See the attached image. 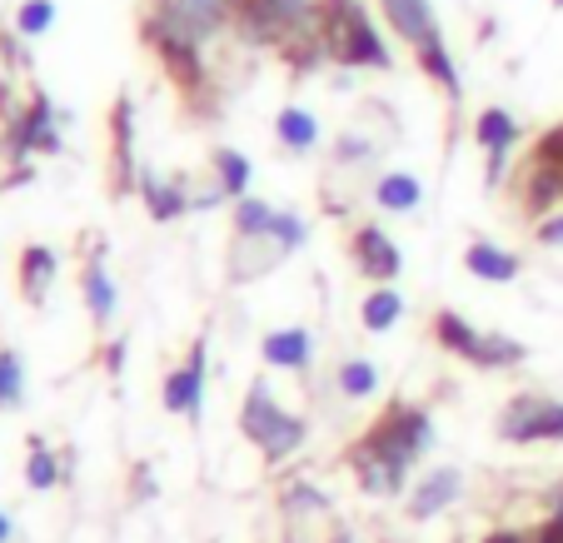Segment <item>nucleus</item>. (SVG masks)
<instances>
[{"mask_svg": "<svg viewBox=\"0 0 563 543\" xmlns=\"http://www.w3.org/2000/svg\"><path fill=\"white\" fill-rule=\"evenodd\" d=\"M464 269L474 279H484V285H514V279L523 275V259L514 255V250L494 245V240H474V245L464 250Z\"/></svg>", "mask_w": 563, "mask_h": 543, "instance_id": "17", "label": "nucleus"}, {"mask_svg": "<svg viewBox=\"0 0 563 543\" xmlns=\"http://www.w3.org/2000/svg\"><path fill=\"white\" fill-rule=\"evenodd\" d=\"M80 295H86V309H90V320H96V324L115 320L120 289H115V279H110V269L100 265V259H90V265H86V275H80Z\"/></svg>", "mask_w": 563, "mask_h": 543, "instance_id": "23", "label": "nucleus"}, {"mask_svg": "<svg viewBox=\"0 0 563 543\" xmlns=\"http://www.w3.org/2000/svg\"><path fill=\"white\" fill-rule=\"evenodd\" d=\"M434 419L424 414V409H415V405H399V409H389V414L379 419V424L364 434V444L369 448H379L384 458H394V464H405V469H415L419 458L434 448Z\"/></svg>", "mask_w": 563, "mask_h": 543, "instance_id": "5", "label": "nucleus"}, {"mask_svg": "<svg viewBox=\"0 0 563 543\" xmlns=\"http://www.w3.org/2000/svg\"><path fill=\"white\" fill-rule=\"evenodd\" d=\"M374 5H379V21L389 25V35H399V41L415 51L419 70H424L449 100L464 96L459 60L449 55V45H444V31H439V15H434V0H374Z\"/></svg>", "mask_w": 563, "mask_h": 543, "instance_id": "2", "label": "nucleus"}, {"mask_svg": "<svg viewBox=\"0 0 563 543\" xmlns=\"http://www.w3.org/2000/svg\"><path fill=\"white\" fill-rule=\"evenodd\" d=\"M334 543H344V533H334Z\"/></svg>", "mask_w": 563, "mask_h": 543, "instance_id": "37", "label": "nucleus"}, {"mask_svg": "<svg viewBox=\"0 0 563 543\" xmlns=\"http://www.w3.org/2000/svg\"><path fill=\"white\" fill-rule=\"evenodd\" d=\"M140 200H145L150 220L155 224H170L190 210V195H185V180H170V175H155V170H140Z\"/></svg>", "mask_w": 563, "mask_h": 543, "instance_id": "18", "label": "nucleus"}, {"mask_svg": "<svg viewBox=\"0 0 563 543\" xmlns=\"http://www.w3.org/2000/svg\"><path fill=\"white\" fill-rule=\"evenodd\" d=\"M399 320H405V295H399L394 285H374L360 304V324L369 334H389Z\"/></svg>", "mask_w": 563, "mask_h": 543, "instance_id": "24", "label": "nucleus"}, {"mask_svg": "<svg viewBox=\"0 0 563 543\" xmlns=\"http://www.w3.org/2000/svg\"><path fill=\"white\" fill-rule=\"evenodd\" d=\"M434 340L468 364L474 359V350H478V340H484V330H474V324H468L464 314H454V309H439L434 314Z\"/></svg>", "mask_w": 563, "mask_h": 543, "instance_id": "26", "label": "nucleus"}, {"mask_svg": "<svg viewBox=\"0 0 563 543\" xmlns=\"http://www.w3.org/2000/svg\"><path fill=\"white\" fill-rule=\"evenodd\" d=\"M25 484H31L35 494H45V489L60 484V458L45 448V439H31V454H25Z\"/></svg>", "mask_w": 563, "mask_h": 543, "instance_id": "28", "label": "nucleus"}, {"mask_svg": "<svg viewBox=\"0 0 563 543\" xmlns=\"http://www.w3.org/2000/svg\"><path fill=\"white\" fill-rule=\"evenodd\" d=\"M155 5H165L185 31L200 35V41L210 45L214 35L234 25V5H240V0H155Z\"/></svg>", "mask_w": 563, "mask_h": 543, "instance_id": "14", "label": "nucleus"}, {"mask_svg": "<svg viewBox=\"0 0 563 543\" xmlns=\"http://www.w3.org/2000/svg\"><path fill=\"white\" fill-rule=\"evenodd\" d=\"M159 399H165V409H170L175 419H190V424H200V414H205V344H195L190 359H185L180 369L165 374V389H159Z\"/></svg>", "mask_w": 563, "mask_h": 543, "instance_id": "11", "label": "nucleus"}, {"mask_svg": "<svg viewBox=\"0 0 563 543\" xmlns=\"http://www.w3.org/2000/svg\"><path fill=\"white\" fill-rule=\"evenodd\" d=\"M230 220H234V235H275V240H285L289 250H299L309 240V224L299 220L295 210H279V204L255 200V195L234 200Z\"/></svg>", "mask_w": 563, "mask_h": 543, "instance_id": "8", "label": "nucleus"}, {"mask_svg": "<svg viewBox=\"0 0 563 543\" xmlns=\"http://www.w3.org/2000/svg\"><path fill=\"white\" fill-rule=\"evenodd\" d=\"M533 245L563 250V204H559V210H549L543 220H533Z\"/></svg>", "mask_w": 563, "mask_h": 543, "instance_id": "32", "label": "nucleus"}, {"mask_svg": "<svg viewBox=\"0 0 563 543\" xmlns=\"http://www.w3.org/2000/svg\"><path fill=\"white\" fill-rule=\"evenodd\" d=\"M369 195H374V210H384V214H415L424 204V185L409 170H384Z\"/></svg>", "mask_w": 563, "mask_h": 543, "instance_id": "19", "label": "nucleus"}, {"mask_svg": "<svg viewBox=\"0 0 563 543\" xmlns=\"http://www.w3.org/2000/svg\"><path fill=\"white\" fill-rule=\"evenodd\" d=\"M11 155L15 160H25V155H55L60 149V115H55V106L45 96H31L21 106V115L11 120Z\"/></svg>", "mask_w": 563, "mask_h": 543, "instance_id": "9", "label": "nucleus"}, {"mask_svg": "<svg viewBox=\"0 0 563 543\" xmlns=\"http://www.w3.org/2000/svg\"><path fill=\"white\" fill-rule=\"evenodd\" d=\"M529 359V350H523L514 334H499V330H484V340H478L474 350V369H519V364Z\"/></svg>", "mask_w": 563, "mask_h": 543, "instance_id": "25", "label": "nucleus"}, {"mask_svg": "<svg viewBox=\"0 0 563 543\" xmlns=\"http://www.w3.org/2000/svg\"><path fill=\"white\" fill-rule=\"evenodd\" d=\"M25 395V369L15 350H0V409H15Z\"/></svg>", "mask_w": 563, "mask_h": 543, "instance_id": "30", "label": "nucleus"}, {"mask_svg": "<svg viewBox=\"0 0 563 543\" xmlns=\"http://www.w3.org/2000/svg\"><path fill=\"white\" fill-rule=\"evenodd\" d=\"M334 384H340L344 399H374L379 395V369H374V359H344Z\"/></svg>", "mask_w": 563, "mask_h": 543, "instance_id": "27", "label": "nucleus"}, {"mask_svg": "<svg viewBox=\"0 0 563 543\" xmlns=\"http://www.w3.org/2000/svg\"><path fill=\"white\" fill-rule=\"evenodd\" d=\"M543 523H549L553 533H563V484H559V494H553V513H549Z\"/></svg>", "mask_w": 563, "mask_h": 543, "instance_id": "34", "label": "nucleus"}, {"mask_svg": "<svg viewBox=\"0 0 563 543\" xmlns=\"http://www.w3.org/2000/svg\"><path fill=\"white\" fill-rule=\"evenodd\" d=\"M260 359L269 369H285V374H305L314 364V334L305 324H285V330H269L260 340Z\"/></svg>", "mask_w": 563, "mask_h": 543, "instance_id": "16", "label": "nucleus"}, {"mask_svg": "<svg viewBox=\"0 0 563 543\" xmlns=\"http://www.w3.org/2000/svg\"><path fill=\"white\" fill-rule=\"evenodd\" d=\"M275 140L289 149V155H309V149H319V140H324V125H319L314 110L285 106L275 115Z\"/></svg>", "mask_w": 563, "mask_h": 543, "instance_id": "20", "label": "nucleus"}, {"mask_svg": "<svg viewBox=\"0 0 563 543\" xmlns=\"http://www.w3.org/2000/svg\"><path fill=\"white\" fill-rule=\"evenodd\" d=\"M504 444H563V399L549 395H514L494 419Z\"/></svg>", "mask_w": 563, "mask_h": 543, "instance_id": "6", "label": "nucleus"}, {"mask_svg": "<svg viewBox=\"0 0 563 543\" xmlns=\"http://www.w3.org/2000/svg\"><path fill=\"white\" fill-rule=\"evenodd\" d=\"M55 275H60V255H55L51 245H25L21 250V295L31 299V304H45Z\"/></svg>", "mask_w": 563, "mask_h": 543, "instance_id": "22", "label": "nucleus"}, {"mask_svg": "<svg viewBox=\"0 0 563 543\" xmlns=\"http://www.w3.org/2000/svg\"><path fill=\"white\" fill-rule=\"evenodd\" d=\"M350 464H354V474H360V489L374 494V499H394V494H405V484H409V469H405V464L384 458L379 448H369L364 439L354 444Z\"/></svg>", "mask_w": 563, "mask_h": 543, "instance_id": "15", "label": "nucleus"}, {"mask_svg": "<svg viewBox=\"0 0 563 543\" xmlns=\"http://www.w3.org/2000/svg\"><path fill=\"white\" fill-rule=\"evenodd\" d=\"M324 31H330V60L344 70H389L394 55L384 31L364 0H324Z\"/></svg>", "mask_w": 563, "mask_h": 543, "instance_id": "3", "label": "nucleus"}, {"mask_svg": "<svg viewBox=\"0 0 563 543\" xmlns=\"http://www.w3.org/2000/svg\"><path fill=\"white\" fill-rule=\"evenodd\" d=\"M51 25H55V0H21L11 15V31L25 35V41H41Z\"/></svg>", "mask_w": 563, "mask_h": 543, "instance_id": "29", "label": "nucleus"}, {"mask_svg": "<svg viewBox=\"0 0 563 543\" xmlns=\"http://www.w3.org/2000/svg\"><path fill=\"white\" fill-rule=\"evenodd\" d=\"M289 255H295V250H289L285 240H275V235H234V245H230V279H234V285H250V279L279 269Z\"/></svg>", "mask_w": 563, "mask_h": 543, "instance_id": "12", "label": "nucleus"}, {"mask_svg": "<svg viewBox=\"0 0 563 543\" xmlns=\"http://www.w3.org/2000/svg\"><path fill=\"white\" fill-rule=\"evenodd\" d=\"M350 259H354V269H360L364 279H374V285H394L399 269H405L399 245H394L389 230H379V224H360V230H354L350 235Z\"/></svg>", "mask_w": 563, "mask_h": 543, "instance_id": "10", "label": "nucleus"}, {"mask_svg": "<svg viewBox=\"0 0 563 543\" xmlns=\"http://www.w3.org/2000/svg\"><path fill=\"white\" fill-rule=\"evenodd\" d=\"M533 543H563V533H553L549 523H539V529H533Z\"/></svg>", "mask_w": 563, "mask_h": 543, "instance_id": "35", "label": "nucleus"}, {"mask_svg": "<svg viewBox=\"0 0 563 543\" xmlns=\"http://www.w3.org/2000/svg\"><path fill=\"white\" fill-rule=\"evenodd\" d=\"M11 533H15L11 529V513H0V543H11Z\"/></svg>", "mask_w": 563, "mask_h": 543, "instance_id": "36", "label": "nucleus"}, {"mask_svg": "<svg viewBox=\"0 0 563 543\" xmlns=\"http://www.w3.org/2000/svg\"><path fill=\"white\" fill-rule=\"evenodd\" d=\"M519 140H523V125H519V115L514 110H504V106H484L474 115V145L484 149V160H489V185L499 190L504 185V175H509V160H514V149H519Z\"/></svg>", "mask_w": 563, "mask_h": 543, "instance_id": "7", "label": "nucleus"}, {"mask_svg": "<svg viewBox=\"0 0 563 543\" xmlns=\"http://www.w3.org/2000/svg\"><path fill=\"white\" fill-rule=\"evenodd\" d=\"M334 160L340 165H364V160H374V145L364 135H350V130H344V135L334 140Z\"/></svg>", "mask_w": 563, "mask_h": 543, "instance_id": "31", "label": "nucleus"}, {"mask_svg": "<svg viewBox=\"0 0 563 543\" xmlns=\"http://www.w3.org/2000/svg\"><path fill=\"white\" fill-rule=\"evenodd\" d=\"M210 175H214V185L224 190V200H245V195H250V180H255V165H250L245 149L214 145V149H210Z\"/></svg>", "mask_w": 563, "mask_h": 543, "instance_id": "21", "label": "nucleus"}, {"mask_svg": "<svg viewBox=\"0 0 563 543\" xmlns=\"http://www.w3.org/2000/svg\"><path fill=\"white\" fill-rule=\"evenodd\" d=\"M240 434H245L269 464H279V458L299 454L309 424L299 414H289V409H279L275 395H269V384L255 379L250 384V395H245V409H240Z\"/></svg>", "mask_w": 563, "mask_h": 543, "instance_id": "4", "label": "nucleus"}, {"mask_svg": "<svg viewBox=\"0 0 563 543\" xmlns=\"http://www.w3.org/2000/svg\"><path fill=\"white\" fill-rule=\"evenodd\" d=\"M230 31L250 45L275 51L289 70H314L330 60L324 0H240Z\"/></svg>", "mask_w": 563, "mask_h": 543, "instance_id": "1", "label": "nucleus"}, {"mask_svg": "<svg viewBox=\"0 0 563 543\" xmlns=\"http://www.w3.org/2000/svg\"><path fill=\"white\" fill-rule=\"evenodd\" d=\"M464 499V474L459 469H429L424 479L409 489V519L415 523H429V519H439L444 509H454V503Z\"/></svg>", "mask_w": 563, "mask_h": 543, "instance_id": "13", "label": "nucleus"}, {"mask_svg": "<svg viewBox=\"0 0 563 543\" xmlns=\"http://www.w3.org/2000/svg\"><path fill=\"white\" fill-rule=\"evenodd\" d=\"M533 160H543V165H553V170H563V125H553L549 135L533 145Z\"/></svg>", "mask_w": 563, "mask_h": 543, "instance_id": "33", "label": "nucleus"}]
</instances>
